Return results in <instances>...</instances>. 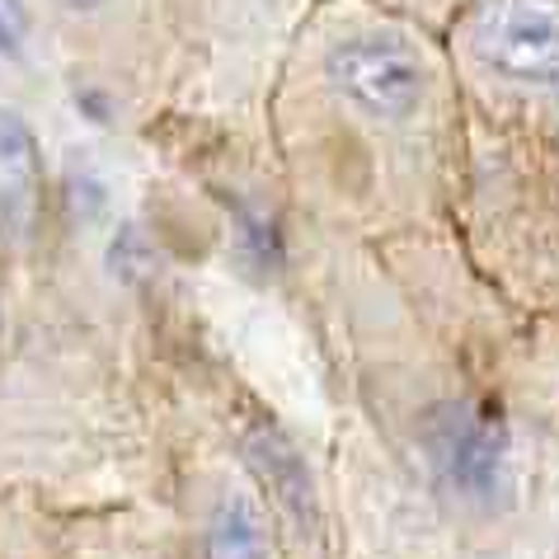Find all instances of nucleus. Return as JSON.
I'll use <instances>...</instances> for the list:
<instances>
[{"label": "nucleus", "instance_id": "nucleus-10", "mask_svg": "<svg viewBox=\"0 0 559 559\" xmlns=\"http://www.w3.org/2000/svg\"><path fill=\"white\" fill-rule=\"evenodd\" d=\"M61 5H71V10H99L104 0H61Z\"/></svg>", "mask_w": 559, "mask_h": 559}, {"label": "nucleus", "instance_id": "nucleus-5", "mask_svg": "<svg viewBox=\"0 0 559 559\" xmlns=\"http://www.w3.org/2000/svg\"><path fill=\"white\" fill-rule=\"evenodd\" d=\"M38 198H43L38 136L14 108H0V222H5V230H14V236L34 230Z\"/></svg>", "mask_w": 559, "mask_h": 559}, {"label": "nucleus", "instance_id": "nucleus-1", "mask_svg": "<svg viewBox=\"0 0 559 559\" xmlns=\"http://www.w3.org/2000/svg\"><path fill=\"white\" fill-rule=\"evenodd\" d=\"M330 85L344 95L357 114L395 122L409 118L428 95V67L409 38L395 28H367V34H348L334 43L330 61Z\"/></svg>", "mask_w": 559, "mask_h": 559}, {"label": "nucleus", "instance_id": "nucleus-4", "mask_svg": "<svg viewBox=\"0 0 559 559\" xmlns=\"http://www.w3.org/2000/svg\"><path fill=\"white\" fill-rule=\"evenodd\" d=\"M240 452H245V465L254 471V479L263 485V493H269L292 522H301V526L316 522V485H310V471L297 452V442H292L283 428L259 418L240 438Z\"/></svg>", "mask_w": 559, "mask_h": 559}, {"label": "nucleus", "instance_id": "nucleus-2", "mask_svg": "<svg viewBox=\"0 0 559 559\" xmlns=\"http://www.w3.org/2000/svg\"><path fill=\"white\" fill-rule=\"evenodd\" d=\"M471 48L503 81L559 85V0H489Z\"/></svg>", "mask_w": 559, "mask_h": 559}, {"label": "nucleus", "instance_id": "nucleus-7", "mask_svg": "<svg viewBox=\"0 0 559 559\" xmlns=\"http://www.w3.org/2000/svg\"><path fill=\"white\" fill-rule=\"evenodd\" d=\"M236 230H240V263L250 269L254 277H263V273H273L277 263H283V236H277V226L269 222V216H259V212H240V222H236Z\"/></svg>", "mask_w": 559, "mask_h": 559}, {"label": "nucleus", "instance_id": "nucleus-3", "mask_svg": "<svg viewBox=\"0 0 559 559\" xmlns=\"http://www.w3.org/2000/svg\"><path fill=\"white\" fill-rule=\"evenodd\" d=\"M432 456H438L442 475L452 479V489L471 493V499H489L493 489H503L508 471V438L499 418L475 414V409H442L438 432H432Z\"/></svg>", "mask_w": 559, "mask_h": 559}, {"label": "nucleus", "instance_id": "nucleus-6", "mask_svg": "<svg viewBox=\"0 0 559 559\" xmlns=\"http://www.w3.org/2000/svg\"><path fill=\"white\" fill-rule=\"evenodd\" d=\"M269 526L250 493H226L207 522V559H269Z\"/></svg>", "mask_w": 559, "mask_h": 559}, {"label": "nucleus", "instance_id": "nucleus-8", "mask_svg": "<svg viewBox=\"0 0 559 559\" xmlns=\"http://www.w3.org/2000/svg\"><path fill=\"white\" fill-rule=\"evenodd\" d=\"M20 48H24V24L14 20L10 10H0V52H5V57H14Z\"/></svg>", "mask_w": 559, "mask_h": 559}, {"label": "nucleus", "instance_id": "nucleus-9", "mask_svg": "<svg viewBox=\"0 0 559 559\" xmlns=\"http://www.w3.org/2000/svg\"><path fill=\"white\" fill-rule=\"evenodd\" d=\"M0 10H10L14 20H20V24L28 28V10H24V0H0Z\"/></svg>", "mask_w": 559, "mask_h": 559}]
</instances>
